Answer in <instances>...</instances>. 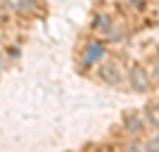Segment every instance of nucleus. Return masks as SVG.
Wrapping results in <instances>:
<instances>
[{
  "label": "nucleus",
  "instance_id": "obj_1",
  "mask_svg": "<svg viewBox=\"0 0 159 152\" xmlns=\"http://www.w3.org/2000/svg\"><path fill=\"white\" fill-rule=\"evenodd\" d=\"M102 53H105V50H102V45H100V43H95V45H90L86 60H88V62H98L100 57H102Z\"/></svg>",
  "mask_w": 159,
  "mask_h": 152
},
{
  "label": "nucleus",
  "instance_id": "obj_2",
  "mask_svg": "<svg viewBox=\"0 0 159 152\" xmlns=\"http://www.w3.org/2000/svg\"><path fill=\"white\" fill-rule=\"evenodd\" d=\"M133 81H135V88H145V86H147V79L143 76V71H140V69H135V71H133Z\"/></svg>",
  "mask_w": 159,
  "mask_h": 152
},
{
  "label": "nucleus",
  "instance_id": "obj_3",
  "mask_svg": "<svg viewBox=\"0 0 159 152\" xmlns=\"http://www.w3.org/2000/svg\"><path fill=\"white\" fill-rule=\"evenodd\" d=\"M0 67H2V57H0Z\"/></svg>",
  "mask_w": 159,
  "mask_h": 152
}]
</instances>
